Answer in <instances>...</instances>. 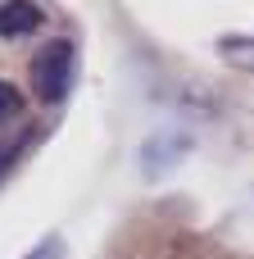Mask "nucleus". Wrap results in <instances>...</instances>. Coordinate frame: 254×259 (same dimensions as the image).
I'll use <instances>...</instances> for the list:
<instances>
[{
    "instance_id": "nucleus-1",
    "label": "nucleus",
    "mask_w": 254,
    "mask_h": 259,
    "mask_svg": "<svg viewBox=\"0 0 254 259\" xmlns=\"http://www.w3.org/2000/svg\"><path fill=\"white\" fill-rule=\"evenodd\" d=\"M73 77H77V46L73 41L59 36L32 55V96L41 105H59L73 91Z\"/></svg>"
},
{
    "instance_id": "nucleus-2",
    "label": "nucleus",
    "mask_w": 254,
    "mask_h": 259,
    "mask_svg": "<svg viewBox=\"0 0 254 259\" xmlns=\"http://www.w3.org/2000/svg\"><path fill=\"white\" fill-rule=\"evenodd\" d=\"M41 23H45V18H41V9H36L32 0H5V5H0V36H5V41L32 36Z\"/></svg>"
},
{
    "instance_id": "nucleus-3",
    "label": "nucleus",
    "mask_w": 254,
    "mask_h": 259,
    "mask_svg": "<svg viewBox=\"0 0 254 259\" xmlns=\"http://www.w3.org/2000/svg\"><path fill=\"white\" fill-rule=\"evenodd\" d=\"M218 55L227 64H236V68H254V36H223Z\"/></svg>"
},
{
    "instance_id": "nucleus-4",
    "label": "nucleus",
    "mask_w": 254,
    "mask_h": 259,
    "mask_svg": "<svg viewBox=\"0 0 254 259\" xmlns=\"http://www.w3.org/2000/svg\"><path fill=\"white\" fill-rule=\"evenodd\" d=\"M36 132H41V127H27L23 137H9V141H0V178L9 173V164H18L23 146H32V141H36Z\"/></svg>"
},
{
    "instance_id": "nucleus-5",
    "label": "nucleus",
    "mask_w": 254,
    "mask_h": 259,
    "mask_svg": "<svg viewBox=\"0 0 254 259\" xmlns=\"http://www.w3.org/2000/svg\"><path fill=\"white\" fill-rule=\"evenodd\" d=\"M14 114H18V91H14V87H9V82L0 77V127H5V123H9Z\"/></svg>"
},
{
    "instance_id": "nucleus-6",
    "label": "nucleus",
    "mask_w": 254,
    "mask_h": 259,
    "mask_svg": "<svg viewBox=\"0 0 254 259\" xmlns=\"http://www.w3.org/2000/svg\"><path fill=\"white\" fill-rule=\"evenodd\" d=\"M27 259H64V241L59 237H45L36 250H27Z\"/></svg>"
}]
</instances>
